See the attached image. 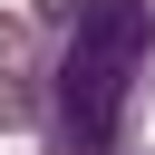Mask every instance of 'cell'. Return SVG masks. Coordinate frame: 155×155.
Here are the masks:
<instances>
[{"label":"cell","mask_w":155,"mask_h":155,"mask_svg":"<svg viewBox=\"0 0 155 155\" xmlns=\"http://www.w3.org/2000/svg\"><path fill=\"white\" fill-rule=\"evenodd\" d=\"M145 78H155V0H78V19L48 29V58L29 68L39 155H116Z\"/></svg>","instance_id":"obj_1"},{"label":"cell","mask_w":155,"mask_h":155,"mask_svg":"<svg viewBox=\"0 0 155 155\" xmlns=\"http://www.w3.org/2000/svg\"><path fill=\"white\" fill-rule=\"evenodd\" d=\"M0 68H39V29H29V10H0Z\"/></svg>","instance_id":"obj_2"},{"label":"cell","mask_w":155,"mask_h":155,"mask_svg":"<svg viewBox=\"0 0 155 155\" xmlns=\"http://www.w3.org/2000/svg\"><path fill=\"white\" fill-rule=\"evenodd\" d=\"M0 126H29V68H0Z\"/></svg>","instance_id":"obj_3"},{"label":"cell","mask_w":155,"mask_h":155,"mask_svg":"<svg viewBox=\"0 0 155 155\" xmlns=\"http://www.w3.org/2000/svg\"><path fill=\"white\" fill-rule=\"evenodd\" d=\"M68 19H78V0H29V29H39V39H48V29H68Z\"/></svg>","instance_id":"obj_4"}]
</instances>
